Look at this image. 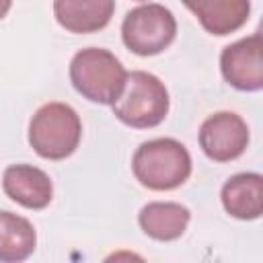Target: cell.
I'll return each instance as SVG.
<instances>
[{
    "label": "cell",
    "mask_w": 263,
    "mask_h": 263,
    "mask_svg": "<svg viewBox=\"0 0 263 263\" xmlns=\"http://www.w3.org/2000/svg\"><path fill=\"white\" fill-rule=\"evenodd\" d=\"M199 25L218 37L238 31L251 14V0H181Z\"/></svg>",
    "instance_id": "30bf717a"
},
{
    "label": "cell",
    "mask_w": 263,
    "mask_h": 263,
    "mask_svg": "<svg viewBox=\"0 0 263 263\" xmlns=\"http://www.w3.org/2000/svg\"><path fill=\"white\" fill-rule=\"evenodd\" d=\"M37 234L33 224L8 210H0V263H21L35 251Z\"/></svg>",
    "instance_id": "4fadbf2b"
},
{
    "label": "cell",
    "mask_w": 263,
    "mask_h": 263,
    "mask_svg": "<svg viewBox=\"0 0 263 263\" xmlns=\"http://www.w3.org/2000/svg\"><path fill=\"white\" fill-rule=\"evenodd\" d=\"M226 214L236 220H257L263 214V177L259 173L232 175L220 191Z\"/></svg>",
    "instance_id": "8fae6325"
},
{
    "label": "cell",
    "mask_w": 263,
    "mask_h": 263,
    "mask_svg": "<svg viewBox=\"0 0 263 263\" xmlns=\"http://www.w3.org/2000/svg\"><path fill=\"white\" fill-rule=\"evenodd\" d=\"M138 183L152 191L181 187L191 175V154L175 138H154L142 142L132 158Z\"/></svg>",
    "instance_id": "6da1fadb"
},
{
    "label": "cell",
    "mask_w": 263,
    "mask_h": 263,
    "mask_svg": "<svg viewBox=\"0 0 263 263\" xmlns=\"http://www.w3.org/2000/svg\"><path fill=\"white\" fill-rule=\"evenodd\" d=\"M191 220L189 208L177 201H150L138 214V224L154 240L168 242L183 236Z\"/></svg>",
    "instance_id": "7c38bea8"
},
{
    "label": "cell",
    "mask_w": 263,
    "mask_h": 263,
    "mask_svg": "<svg viewBox=\"0 0 263 263\" xmlns=\"http://www.w3.org/2000/svg\"><path fill=\"white\" fill-rule=\"evenodd\" d=\"M4 193L27 210H43L53 199V185L45 171L33 164H10L2 175Z\"/></svg>",
    "instance_id": "ba28073f"
},
{
    "label": "cell",
    "mask_w": 263,
    "mask_h": 263,
    "mask_svg": "<svg viewBox=\"0 0 263 263\" xmlns=\"http://www.w3.org/2000/svg\"><path fill=\"white\" fill-rule=\"evenodd\" d=\"M249 146V125L232 111L210 115L199 127V148L214 162L236 160Z\"/></svg>",
    "instance_id": "8992f818"
},
{
    "label": "cell",
    "mask_w": 263,
    "mask_h": 263,
    "mask_svg": "<svg viewBox=\"0 0 263 263\" xmlns=\"http://www.w3.org/2000/svg\"><path fill=\"white\" fill-rule=\"evenodd\" d=\"M10 6H12V0H0V21H2V18L8 14Z\"/></svg>",
    "instance_id": "5bb4252c"
},
{
    "label": "cell",
    "mask_w": 263,
    "mask_h": 263,
    "mask_svg": "<svg viewBox=\"0 0 263 263\" xmlns=\"http://www.w3.org/2000/svg\"><path fill=\"white\" fill-rule=\"evenodd\" d=\"M177 37L175 14L156 2L132 8L121 23L123 45L142 58L164 51Z\"/></svg>",
    "instance_id": "5b68a950"
},
{
    "label": "cell",
    "mask_w": 263,
    "mask_h": 263,
    "mask_svg": "<svg viewBox=\"0 0 263 263\" xmlns=\"http://www.w3.org/2000/svg\"><path fill=\"white\" fill-rule=\"evenodd\" d=\"M220 72L236 90L255 92L263 88V39L253 33L226 45L220 53Z\"/></svg>",
    "instance_id": "52a82bcc"
},
{
    "label": "cell",
    "mask_w": 263,
    "mask_h": 263,
    "mask_svg": "<svg viewBox=\"0 0 263 263\" xmlns=\"http://www.w3.org/2000/svg\"><path fill=\"white\" fill-rule=\"evenodd\" d=\"M171 99L164 82L144 70L127 72L125 86L119 99L111 105L113 115L136 129H148L162 123Z\"/></svg>",
    "instance_id": "277c9868"
},
{
    "label": "cell",
    "mask_w": 263,
    "mask_h": 263,
    "mask_svg": "<svg viewBox=\"0 0 263 263\" xmlns=\"http://www.w3.org/2000/svg\"><path fill=\"white\" fill-rule=\"evenodd\" d=\"M82 138L78 113L60 101L41 105L29 121V144L45 160H64L72 156Z\"/></svg>",
    "instance_id": "3957f363"
},
{
    "label": "cell",
    "mask_w": 263,
    "mask_h": 263,
    "mask_svg": "<svg viewBox=\"0 0 263 263\" xmlns=\"http://www.w3.org/2000/svg\"><path fill=\"white\" fill-rule=\"evenodd\" d=\"M125 78L123 64L103 47H84L70 62V82L90 103L113 105L125 86Z\"/></svg>",
    "instance_id": "7a4b0ae2"
},
{
    "label": "cell",
    "mask_w": 263,
    "mask_h": 263,
    "mask_svg": "<svg viewBox=\"0 0 263 263\" xmlns=\"http://www.w3.org/2000/svg\"><path fill=\"white\" fill-rule=\"evenodd\" d=\"M115 12V0H53V16L62 29L76 35L105 29Z\"/></svg>",
    "instance_id": "9c48e42d"
},
{
    "label": "cell",
    "mask_w": 263,
    "mask_h": 263,
    "mask_svg": "<svg viewBox=\"0 0 263 263\" xmlns=\"http://www.w3.org/2000/svg\"><path fill=\"white\" fill-rule=\"evenodd\" d=\"M140 2H142V0H140Z\"/></svg>",
    "instance_id": "9a60e30c"
}]
</instances>
